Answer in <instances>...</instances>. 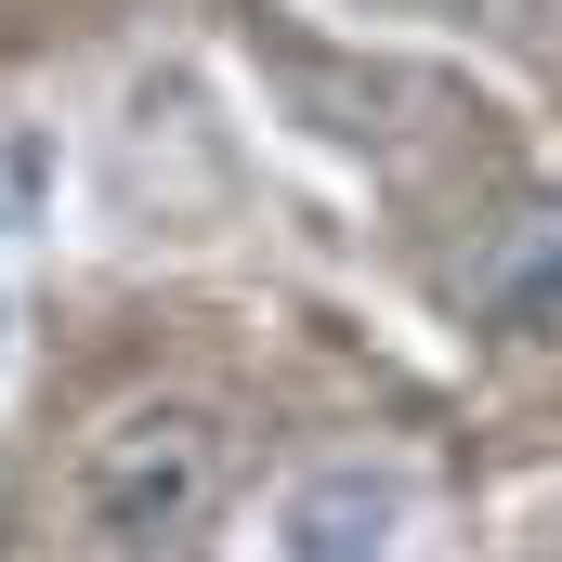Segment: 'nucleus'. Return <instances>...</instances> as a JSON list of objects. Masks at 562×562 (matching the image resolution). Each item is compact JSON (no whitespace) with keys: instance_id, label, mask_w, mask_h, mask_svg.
Here are the masks:
<instances>
[{"instance_id":"obj_1","label":"nucleus","mask_w":562,"mask_h":562,"mask_svg":"<svg viewBox=\"0 0 562 562\" xmlns=\"http://www.w3.org/2000/svg\"><path fill=\"white\" fill-rule=\"evenodd\" d=\"M223 471H236V445H223V419L196 393H144L119 419H92L79 471H66V510H79V537L105 562H157L223 510Z\"/></svg>"},{"instance_id":"obj_3","label":"nucleus","mask_w":562,"mask_h":562,"mask_svg":"<svg viewBox=\"0 0 562 562\" xmlns=\"http://www.w3.org/2000/svg\"><path fill=\"white\" fill-rule=\"evenodd\" d=\"M471 327L497 353H562V210H524L471 262Z\"/></svg>"},{"instance_id":"obj_2","label":"nucleus","mask_w":562,"mask_h":562,"mask_svg":"<svg viewBox=\"0 0 562 562\" xmlns=\"http://www.w3.org/2000/svg\"><path fill=\"white\" fill-rule=\"evenodd\" d=\"M393 537H406V471H380V458H314L262 510L276 562H393Z\"/></svg>"}]
</instances>
